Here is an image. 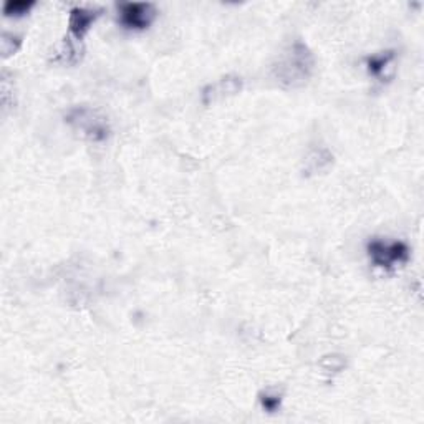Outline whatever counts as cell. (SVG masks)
<instances>
[{
    "label": "cell",
    "instance_id": "1",
    "mask_svg": "<svg viewBox=\"0 0 424 424\" xmlns=\"http://www.w3.org/2000/svg\"><path fill=\"white\" fill-rule=\"evenodd\" d=\"M313 70V54L304 42L295 40L279 55L272 67V73L284 88H300L308 82Z\"/></svg>",
    "mask_w": 424,
    "mask_h": 424
},
{
    "label": "cell",
    "instance_id": "2",
    "mask_svg": "<svg viewBox=\"0 0 424 424\" xmlns=\"http://www.w3.org/2000/svg\"><path fill=\"white\" fill-rule=\"evenodd\" d=\"M67 123L83 138L101 143L110 136V121L100 110L89 106H77L68 111Z\"/></svg>",
    "mask_w": 424,
    "mask_h": 424
},
{
    "label": "cell",
    "instance_id": "3",
    "mask_svg": "<svg viewBox=\"0 0 424 424\" xmlns=\"http://www.w3.org/2000/svg\"><path fill=\"white\" fill-rule=\"evenodd\" d=\"M366 251L373 266L386 268V270L397 268L409 258V249L401 240L373 239L366 246Z\"/></svg>",
    "mask_w": 424,
    "mask_h": 424
},
{
    "label": "cell",
    "instance_id": "4",
    "mask_svg": "<svg viewBox=\"0 0 424 424\" xmlns=\"http://www.w3.org/2000/svg\"><path fill=\"white\" fill-rule=\"evenodd\" d=\"M118 11H120L121 25L131 28V30H144V28H148L154 22V18L158 15L156 6L149 2L120 4Z\"/></svg>",
    "mask_w": 424,
    "mask_h": 424
},
{
    "label": "cell",
    "instance_id": "5",
    "mask_svg": "<svg viewBox=\"0 0 424 424\" xmlns=\"http://www.w3.org/2000/svg\"><path fill=\"white\" fill-rule=\"evenodd\" d=\"M103 8L98 7H75L70 11L68 17V28L70 37H73L75 40L82 42L83 37L87 35V32L92 28L93 23L96 22V18L101 15Z\"/></svg>",
    "mask_w": 424,
    "mask_h": 424
},
{
    "label": "cell",
    "instance_id": "6",
    "mask_svg": "<svg viewBox=\"0 0 424 424\" xmlns=\"http://www.w3.org/2000/svg\"><path fill=\"white\" fill-rule=\"evenodd\" d=\"M240 89H242V80L237 77H225L218 83L209 85L202 93V100L204 103H214L225 96L237 95Z\"/></svg>",
    "mask_w": 424,
    "mask_h": 424
},
{
    "label": "cell",
    "instance_id": "7",
    "mask_svg": "<svg viewBox=\"0 0 424 424\" xmlns=\"http://www.w3.org/2000/svg\"><path fill=\"white\" fill-rule=\"evenodd\" d=\"M393 62H394L393 51H381V54L371 55L366 58V68H368L370 75H373L375 78H380L381 82H385L386 78L391 77Z\"/></svg>",
    "mask_w": 424,
    "mask_h": 424
},
{
    "label": "cell",
    "instance_id": "8",
    "mask_svg": "<svg viewBox=\"0 0 424 424\" xmlns=\"http://www.w3.org/2000/svg\"><path fill=\"white\" fill-rule=\"evenodd\" d=\"M82 54H83L82 42L75 40L73 37H68V39H65L62 42V45L56 49L54 56H51V62L62 63V65H75L80 62Z\"/></svg>",
    "mask_w": 424,
    "mask_h": 424
},
{
    "label": "cell",
    "instance_id": "9",
    "mask_svg": "<svg viewBox=\"0 0 424 424\" xmlns=\"http://www.w3.org/2000/svg\"><path fill=\"white\" fill-rule=\"evenodd\" d=\"M332 163H333V156L328 149L325 148L313 149L307 156V159H305V171H307V174H317V173L327 171V169L332 166Z\"/></svg>",
    "mask_w": 424,
    "mask_h": 424
},
{
    "label": "cell",
    "instance_id": "10",
    "mask_svg": "<svg viewBox=\"0 0 424 424\" xmlns=\"http://www.w3.org/2000/svg\"><path fill=\"white\" fill-rule=\"evenodd\" d=\"M35 6V2L32 0H8V2L4 4V15L6 17H23L27 15L28 12L32 11Z\"/></svg>",
    "mask_w": 424,
    "mask_h": 424
},
{
    "label": "cell",
    "instance_id": "11",
    "mask_svg": "<svg viewBox=\"0 0 424 424\" xmlns=\"http://www.w3.org/2000/svg\"><path fill=\"white\" fill-rule=\"evenodd\" d=\"M20 39L15 35L7 34V32H4L2 34V40H0V46H2V54L4 58H7V56H11L12 54H15L18 50V46H20Z\"/></svg>",
    "mask_w": 424,
    "mask_h": 424
},
{
    "label": "cell",
    "instance_id": "12",
    "mask_svg": "<svg viewBox=\"0 0 424 424\" xmlns=\"http://www.w3.org/2000/svg\"><path fill=\"white\" fill-rule=\"evenodd\" d=\"M282 403V397L279 393H275V391H266V393L261 394V404L263 409H267V411L274 413L277 409L280 408Z\"/></svg>",
    "mask_w": 424,
    "mask_h": 424
},
{
    "label": "cell",
    "instance_id": "13",
    "mask_svg": "<svg viewBox=\"0 0 424 424\" xmlns=\"http://www.w3.org/2000/svg\"><path fill=\"white\" fill-rule=\"evenodd\" d=\"M320 366H322L325 373H338V371H342L343 366H345V360L337 355L325 356L323 360L320 361Z\"/></svg>",
    "mask_w": 424,
    "mask_h": 424
}]
</instances>
